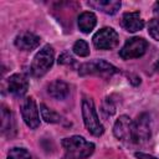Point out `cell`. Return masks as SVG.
<instances>
[{"label": "cell", "mask_w": 159, "mask_h": 159, "mask_svg": "<svg viewBox=\"0 0 159 159\" xmlns=\"http://www.w3.org/2000/svg\"><path fill=\"white\" fill-rule=\"evenodd\" d=\"M47 92L55 99H65L70 93V87L66 82L61 80H55L48 84Z\"/></svg>", "instance_id": "cell-15"}, {"label": "cell", "mask_w": 159, "mask_h": 159, "mask_svg": "<svg viewBox=\"0 0 159 159\" xmlns=\"http://www.w3.org/2000/svg\"><path fill=\"white\" fill-rule=\"evenodd\" d=\"M148 48V42L142 37H132L129 39L122 50L119 51V56L123 60H132L142 57Z\"/></svg>", "instance_id": "cell-6"}, {"label": "cell", "mask_w": 159, "mask_h": 159, "mask_svg": "<svg viewBox=\"0 0 159 159\" xmlns=\"http://www.w3.org/2000/svg\"><path fill=\"white\" fill-rule=\"evenodd\" d=\"M40 112L42 116V119H45V122L47 123H61L62 122V117L56 113L55 111L50 109L46 104H40Z\"/></svg>", "instance_id": "cell-17"}, {"label": "cell", "mask_w": 159, "mask_h": 159, "mask_svg": "<svg viewBox=\"0 0 159 159\" xmlns=\"http://www.w3.org/2000/svg\"><path fill=\"white\" fill-rule=\"evenodd\" d=\"M87 4L88 6L96 10H101L107 15H114L120 7V1L118 0H92Z\"/></svg>", "instance_id": "cell-14"}, {"label": "cell", "mask_w": 159, "mask_h": 159, "mask_svg": "<svg viewBox=\"0 0 159 159\" xmlns=\"http://www.w3.org/2000/svg\"><path fill=\"white\" fill-rule=\"evenodd\" d=\"M154 12L159 15V1H157L155 5H154Z\"/></svg>", "instance_id": "cell-24"}, {"label": "cell", "mask_w": 159, "mask_h": 159, "mask_svg": "<svg viewBox=\"0 0 159 159\" xmlns=\"http://www.w3.org/2000/svg\"><path fill=\"white\" fill-rule=\"evenodd\" d=\"M61 144L65 150L63 159H86L94 152V144L80 135L65 138Z\"/></svg>", "instance_id": "cell-1"}, {"label": "cell", "mask_w": 159, "mask_h": 159, "mask_svg": "<svg viewBox=\"0 0 159 159\" xmlns=\"http://www.w3.org/2000/svg\"><path fill=\"white\" fill-rule=\"evenodd\" d=\"M1 132L7 138H11L16 132L12 112L9 111L5 106H1Z\"/></svg>", "instance_id": "cell-13"}, {"label": "cell", "mask_w": 159, "mask_h": 159, "mask_svg": "<svg viewBox=\"0 0 159 159\" xmlns=\"http://www.w3.org/2000/svg\"><path fill=\"white\" fill-rule=\"evenodd\" d=\"M29 81L22 73H14L7 78V89L10 93L21 97L27 92Z\"/></svg>", "instance_id": "cell-10"}, {"label": "cell", "mask_w": 159, "mask_h": 159, "mask_svg": "<svg viewBox=\"0 0 159 159\" xmlns=\"http://www.w3.org/2000/svg\"><path fill=\"white\" fill-rule=\"evenodd\" d=\"M148 32H149V35L154 40L159 41V20L158 19H153V20L149 21V24H148Z\"/></svg>", "instance_id": "cell-20"}, {"label": "cell", "mask_w": 159, "mask_h": 159, "mask_svg": "<svg viewBox=\"0 0 159 159\" xmlns=\"http://www.w3.org/2000/svg\"><path fill=\"white\" fill-rule=\"evenodd\" d=\"M102 111L106 116H112L116 112V106L113 104V102L109 98H106V101L103 102V106H102Z\"/></svg>", "instance_id": "cell-21"}, {"label": "cell", "mask_w": 159, "mask_h": 159, "mask_svg": "<svg viewBox=\"0 0 159 159\" xmlns=\"http://www.w3.org/2000/svg\"><path fill=\"white\" fill-rule=\"evenodd\" d=\"M132 132H133V122L128 116H120L113 127V134L117 139L123 142H132Z\"/></svg>", "instance_id": "cell-9"}, {"label": "cell", "mask_w": 159, "mask_h": 159, "mask_svg": "<svg viewBox=\"0 0 159 159\" xmlns=\"http://www.w3.org/2000/svg\"><path fill=\"white\" fill-rule=\"evenodd\" d=\"M21 116L26 125L31 129H36L40 125V116L36 102L32 97H27L24 99L21 104Z\"/></svg>", "instance_id": "cell-8"}, {"label": "cell", "mask_w": 159, "mask_h": 159, "mask_svg": "<svg viewBox=\"0 0 159 159\" xmlns=\"http://www.w3.org/2000/svg\"><path fill=\"white\" fill-rule=\"evenodd\" d=\"M55 61V52L52 46L45 45L34 57L31 63V73L35 77L43 76L53 65Z\"/></svg>", "instance_id": "cell-3"}, {"label": "cell", "mask_w": 159, "mask_h": 159, "mask_svg": "<svg viewBox=\"0 0 159 159\" xmlns=\"http://www.w3.org/2000/svg\"><path fill=\"white\" fill-rule=\"evenodd\" d=\"M118 72V68L111 65L104 60H96L81 65L78 73L81 76L86 75H97V76H112Z\"/></svg>", "instance_id": "cell-4"}, {"label": "cell", "mask_w": 159, "mask_h": 159, "mask_svg": "<svg viewBox=\"0 0 159 159\" xmlns=\"http://www.w3.org/2000/svg\"><path fill=\"white\" fill-rule=\"evenodd\" d=\"M155 68H157V70H158V71H159V60H158V62H157V63H155Z\"/></svg>", "instance_id": "cell-25"}, {"label": "cell", "mask_w": 159, "mask_h": 159, "mask_svg": "<svg viewBox=\"0 0 159 159\" xmlns=\"http://www.w3.org/2000/svg\"><path fill=\"white\" fill-rule=\"evenodd\" d=\"M40 45V37L30 31L21 32L15 39V46L22 51H31Z\"/></svg>", "instance_id": "cell-11"}, {"label": "cell", "mask_w": 159, "mask_h": 159, "mask_svg": "<svg viewBox=\"0 0 159 159\" xmlns=\"http://www.w3.org/2000/svg\"><path fill=\"white\" fill-rule=\"evenodd\" d=\"M150 135H152L150 117L147 113H142L133 123L132 142L135 144H143L150 138Z\"/></svg>", "instance_id": "cell-5"}, {"label": "cell", "mask_w": 159, "mask_h": 159, "mask_svg": "<svg viewBox=\"0 0 159 159\" xmlns=\"http://www.w3.org/2000/svg\"><path fill=\"white\" fill-rule=\"evenodd\" d=\"M135 157L138 159H158L153 155H149V154H145V153H135Z\"/></svg>", "instance_id": "cell-23"}, {"label": "cell", "mask_w": 159, "mask_h": 159, "mask_svg": "<svg viewBox=\"0 0 159 159\" xmlns=\"http://www.w3.org/2000/svg\"><path fill=\"white\" fill-rule=\"evenodd\" d=\"M122 24H123V27L129 32H135L144 27V20L140 17L138 11L125 12L123 15Z\"/></svg>", "instance_id": "cell-12"}, {"label": "cell", "mask_w": 159, "mask_h": 159, "mask_svg": "<svg viewBox=\"0 0 159 159\" xmlns=\"http://www.w3.org/2000/svg\"><path fill=\"white\" fill-rule=\"evenodd\" d=\"M73 52L80 57H87L89 55V47H88L86 41L77 40L73 45Z\"/></svg>", "instance_id": "cell-19"}, {"label": "cell", "mask_w": 159, "mask_h": 159, "mask_svg": "<svg viewBox=\"0 0 159 159\" xmlns=\"http://www.w3.org/2000/svg\"><path fill=\"white\" fill-rule=\"evenodd\" d=\"M58 63H61V65H73V63H75V60H73V57H72L70 53L63 52V53L58 57Z\"/></svg>", "instance_id": "cell-22"}, {"label": "cell", "mask_w": 159, "mask_h": 159, "mask_svg": "<svg viewBox=\"0 0 159 159\" xmlns=\"http://www.w3.org/2000/svg\"><path fill=\"white\" fill-rule=\"evenodd\" d=\"M82 117H83V123L91 134L96 137H99L103 134L104 128L99 122L98 114L94 108V103L88 97H84L82 99Z\"/></svg>", "instance_id": "cell-2"}, {"label": "cell", "mask_w": 159, "mask_h": 159, "mask_svg": "<svg viewBox=\"0 0 159 159\" xmlns=\"http://www.w3.org/2000/svg\"><path fill=\"white\" fill-rule=\"evenodd\" d=\"M77 22H78V27H80V30L82 32L89 34L94 29V26L97 24V17H96V15L93 12L84 11L78 16V21Z\"/></svg>", "instance_id": "cell-16"}, {"label": "cell", "mask_w": 159, "mask_h": 159, "mask_svg": "<svg viewBox=\"0 0 159 159\" xmlns=\"http://www.w3.org/2000/svg\"><path fill=\"white\" fill-rule=\"evenodd\" d=\"M92 40H93V45L98 50H112L119 42L118 34L112 27H103V29H101L99 31H97L94 34Z\"/></svg>", "instance_id": "cell-7"}, {"label": "cell", "mask_w": 159, "mask_h": 159, "mask_svg": "<svg viewBox=\"0 0 159 159\" xmlns=\"http://www.w3.org/2000/svg\"><path fill=\"white\" fill-rule=\"evenodd\" d=\"M7 159H31L30 153L25 148H11L7 153Z\"/></svg>", "instance_id": "cell-18"}]
</instances>
